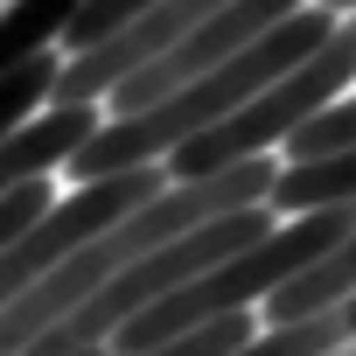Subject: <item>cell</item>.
<instances>
[{
  "label": "cell",
  "instance_id": "obj_1",
  "mask_svg": "<svg viewBox=\"0 0 356 356\" xmlns=\"http://www.w3.org/2000/svg\"><path fill=\"white\" fill-rule=\"evenodd\" d=\"M328 35H335V15L314 0V8H300L293 22H280L273 35H259L252 49H238L231 63H217V70L189 77L182 91H168L161 105H147V112H133V119H105V126L70 154V175H77V182H105V175L161 168L182 140H196V133L224 126V119H231L238 105H252L266 84H280L286 70H300Z\"/></svg>",
  "mask_w": 356,
  "mask_h": 356
},
{
  "label": "cell",
  "instance_id": "obj_2",
  "mask_svg": "<svg viewBox=\"0 0 356 356\" xmlns=\"http://www.w3.org/2000/svg\"><path fill=\"white\" fill-rule=\"evenodd\" d=\"M349 91H356V15H342L335 35H328L300 70H286L280 84H266V91H259L252 105H238L224 126L182 140L161 168H168V182H203V175H224V168H238V161H259V154L286 147V133H300L314 112H328V105L349 98Z\"/></svg>",
  "mask_w": 356,
  "mask_h": 356
},
{
  "label": "cell",
  "instance_id": "obj_3",
  "mask_svg": "<svg viewBox=\"0 0 356 356\" xmlns=\"http://www.w3.org/2000/svg\"><path fill=\"white\" fill-rule=\"evenodd\" d=\"M217 8H224V0H161V8H147V15L126 22L112 42H98V49H84V56H63L49 105H105L126 77H140V70H154L161 56H175Z\"/></svg>",
  "mask_w": 356,
  "mask_h": 356
},
{
  "label": "cell",
  "instance_id": "obj_4",
  "mask_svg": "<svg viewBox=\"0 0 356 356\" xmlns=\"http://www.w3.org/2000/svg\"><path fill=\"white\" fill-rule=\"evenodd\" d=\"M98 126H105V105H49L42 119H29L15 140H0V196L42 182L49 168H70V154Z\"/></svg>",
  "mask_w": 356,
  "mask_h": 356
},
{
  "label": "cell",
  "instance_id": "obj_5",
  "mask_svg": "<svg viewBox=\"0 0 356 356\" xmlns=\"http://www.w3.org/2000/svg\"><path fill=\"white\" fill-rule=\"evenodd\" d=\"M342 203H356V147L280 168V182L266 196L273 217H314V210H342Z\"/></svg>",
  "mask_w": 356,
  "mask_h": 356
},
{
  "label": "cell",
  "instance_id": "obj_6",
  "mask_svg": "<svg viewBox=\"0 0 356 356\" xmlns=\"http://www.w3.org/2000/svg\"><path fill=\"white\" fill-rule=\"evenodd\" d=\"M84 0H15L0 15V77L35 63V56H63V29L77 22Z\"/></svg>",
  "mask_w": 356,
  "mask_h": 356
},
{
  "label": "cell",
  "instance_id": "obj_7",
  "mask_svg": "<svg viewBox=\"0 0 356 356\" xmlns=\"http://www.w3.org/2000/svg\"><path fill=\"white\" fill-rule=\"evenodd\" d=\"M342 349H349V321H342V307H328V314H307L286 328H259L231 356H342Z\"/></svg>",
  "mask_w": 356,
  "mask_h": 356
},
{
  "label": "cell",
  "instance_id": "obj_8",
  "mask_svg": "<svg viewBox=\"0 0 356 356\" xmlns=\"http://www.w3.org/2000/svg\"><path fill=\"white\" fill-rule=\"evenodd\" d=\"M56 70H63V56H35V63H22V70L0 77V140H15L29 119H42V112H49Z\"/></svg>",
  "mask_w": 356,
  "mask_h": 356
},
{
  "label": "cell",
  "instance_id": "obj_9",
  "mask_svg": "<svg viewBox=\"0 0 356 356\" xmlns=\"http://www.w3.org/2000/svg\"><path fill=\"white\" fill-rule=\"evenodd\" d=\"M147 8H161V0H84L77 8V22L63 29V56H84V49H98V42H112L126 22H140Z\"/></svg>",
  "mask_w": 356,
  "mask_h": 356
},
{
  "label": "cell",
  "instance_id": "obj_10",
  "mask_svg": "<svg viewBox=\"0 0 356 356\" xmlns=\"http://www.w3.org/2000/svg\"><path fill=\"white\" fill-rule=\"evenodd\" d=\"M49 203H56V189H49V182H29V189H15V196H0V252L22 245V238L49 217Z\"/></svg>",
  "mask_w": 356,
  "mask_h": 356
},
{
  "label": "cell",
  "instance_id": "obj_11",
  "mask_svg": "<svg viewBox=\"0 0 356 356\" xmlns=\"http://www.w3.org/2000/svg\"><path fill=\"white\" fill-rule=\"evenodd\" d=\"M321 8H328V15L342 22V15H356V0H321Z\"/></svg>",
  "mask_w": 356,
  "mask_h": 356
},
{
  "label": "cell",
  "instance_id": "obj_12",
  "mask_svg": "<svg viewBox=\"0 0 356 356\" xmlns=\"http://www.w3.org/2000/svg\"><path fill=\"white\" fill-rule=\"evenodd\" d=\"M91 356H112V349H91Z\"/></svg>",
  "mask_w": 356,
  "mask_h": 356
},
{
  "label": "cell",
  "instance_id": "obj_13",
  "mask_svg": "<svg viewBox=\"0 0 356 356\" xmlns=\"http://www.w3.org/2000/svg\"><path fill=\"white\" fill-rule=\"evenodd\" d=\"M342 356H349V349H342Z\"/></svg>",
  "mask_w": 356,
  "mask_h": 356
}]
</instances>
